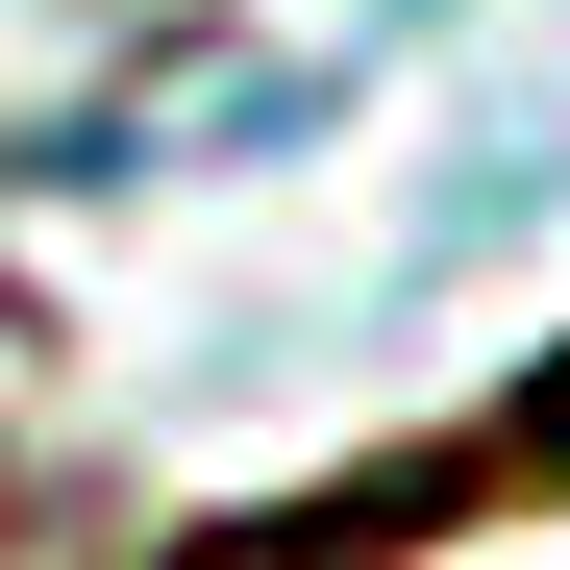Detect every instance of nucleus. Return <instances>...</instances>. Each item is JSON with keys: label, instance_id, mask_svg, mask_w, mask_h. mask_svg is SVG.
Segmentation results:
<instances>
[{"label": "nucleus", "instance_id": "1", "mask_svg": "<svg viewBox=\"0 0 570 570\" xmlns=\"http://www.w3.org/2000/svg\"><path fill=\"white\" fill-rule=\"evenodd\" d=\"M446 497H570V372H521L497 422H446L422 471H347V497H273V521H224L199 570H372V546H422Z\"/></svg>", "mask_w": 570, "mask_h": 570}]
</instances>
